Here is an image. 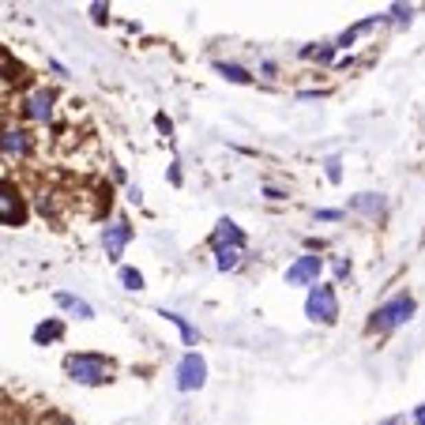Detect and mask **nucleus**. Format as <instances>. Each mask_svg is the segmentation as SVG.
I'll return each instance as SVG.
<instances>
[{"mask_svg": "<svg viewBox=\"0 0 425 425\" xmlns=\"http://www.w3.org/2000/svg\"><path fill=\"white\" fill-rule=\"evenodd\" d=\"M215 72H219L226 83H252V72L241 68V64H234V61H219V64H215Z\"/></svg>", "mask_w": 425, "mask_h": 425, "instance_id": "nucleus-15", "label": "nucleus"}, {"mask_svg": "<svg viewBox=\"0 0 425 425\" xmlns=\"http://www.w3.org/2000/svg\"><path fill=\"white\" fill-rule=\"evenodd\" d=\"M158 316H162L166 324H173V327H177V331H181V339H184V347H196V342H199V331H196V327H192L188 320L181 316V312H173V309H158Z\"/></svg>", "mask_w": 425, "mask_h": 425, "instance_id": "nucleus-14", "label": "nucleus"}, {"mask_svg": "<svg viewBox=\"0 0 425 425\" xmlns=\"http://www.w3.org/2000/svg\"><path fill=\"white\" fill-rule=\"evenodd\" d=\"M128 199H132V204H140V199H143V192H140V184H132V188H128Z\"/></svg>", "mask_w": 425, "mask_h": 425, "instance_id": "nucleus-27", "label": "nucleus"}, {"mask_svg": "<svg viewBox=\"0 0 425 425\" xmlns=\"http://www.w3.org/2000/svg\"><path fill=\"white\" fill-rule=\"evenodd\" d=\"M211 248H248V234L234 219H219L211 230Z\"/></svg>", "mask_w": 425, "mask_h": 425, "instance_id": "nucleus-7", "label": "nucleus"}, {"mask_svg": "<svg viewBox=\"0 0 425 425\" xmlns=\"http://www.w3.org/2000/svg\"><path fill=\"white\" fill-rule=\"evenodd\" d=\"M0 219H4V226H23V222H27V207L19 204V192H12V181H4V196H0Z\"/></svg>", "mask_w": 425, "mask_h": 425, "instance_id": "nucleus-9", "label": "nucleus"}, {"mask_svg": "<svg viewBox=\"0 0 425 425\" xmlns=\"http://www.w3.org/2000/svg\"><path fill=\"white\" fill-rule=\"evenodd\" d=\"M135 237V230H132V222L128 219H113L106 230H102V248H106V260H121L124 256V248H128V241Z\"/></svg>", "mask_w": 425, "mask_h": 425, "instance_id": "nucleus-6", "label": "nucleus"}, {"mask_svg": "<svg viewBox=\"0 0 425 425\" xmlns=\"http://www.w3.org/2000/svg\"><path fill=\"white\" fill-rule=\"evenodd\" d=\"M414 312H418V301L411 298V294H395V298H388L384 305H376L373 309V316H369V331H376V335H388V331H395V327H403V324H411L414 320Z\"/></svg>", "mask_w": 425, "mask_h": 425, "instance_id": "nucleus-2", "label": "nucleus"}, {"mask_svg": "<svg viewBox=\"0 0 425 425\" xmlns=\"http://www.w3.org/2000/svg\"><path fill=\"white\" fill-rule=\"evenodd\" d=\"M320 271H324V256H312V252H305L298 256V260L286 268V286H305V290H312V286L320 283Z\"/></svg>", "mask_w": 425, "mask_h": 425, "instance_id": "nucleus-4", "label": "nucleus"}, {"mask_svg": "<svg viewBox=\"0 0 425 425\" xmlns=\"http://www.w3.org/2000/svg\"><path fill=\"white\" fill-rule=\"evenodd\" d=\"M335 53H339V50H335V42H331V45H320V50L305 45V50H301V57H316V64H331V61H335Z\"/></svg>", "mask_w": 425, "mask_h": 425, "instance_id": "nucleus-18", "label": "nucleus"}, {"mask_svg": "<svg viewBox=\"0 0 425 425\" xmlns=\"http://www.w3.org/2000/svg\"><path fill=\"white\" fill-rule=\"evenodd\" d=\"M64 373H68V380L83 384V388H102V384L113 380V358L94 354V350H79V354L64 358Z\"/></svg>", "mask_w": 425, "mask_h": 425, "instance_id": "nucleus-1", "label": "nucleus"}, {"mask_svg": "<svg viewBox=\"0 0 425 425\" xmlns=\"http://www.w3.org/2000/svg\"><path fill=\"white\" fill-rule=\"evenodd\" d=\"M91 15H94V23H106L109 19V8L106 4H91Z\"/></svg>", "mask_w": 425, "mask_h": 425, "instance_id": "nucleus-23", "label": "nucleus"}, {"mask_svg": "<svg viewBox=\"0 0 425 425\" xmlns=\"http://www.w3.org/2000/svg\"><path fill=\"white\" fill-rule=\"evenodd\" d=\"M30 155V132L27 128H4V158L12 162V158H27Z\"/></svg>", "mask_w": 425, "mask_h": 425, "instance_id": "nucleus-11", "label": "nucleus"}, {"mask_svg": "<svg viewBox=\"0 0 425 425\" xmlns=\"http://www.w3.org/2000/svg\"><path fill=\"white\" fill-rule=\"evenodd\" d=\"M53 301H57L64 312H72L76 320H94V305H87L83 298H76V294H68V290H57Z\"/></svg>", "mask_w": 425, "mask_h": 425, "instance_id": "nucleus-12", "label": "nucleus"}, {"mask_svg": "<svg viewBox=\"0 0 425 425\" xmlns=\"http://www.w3.org/2000/svg\"><path fill=\"white\" fill-rule=\"evenodd\" d=\"M263 196H268V199H286V192L275 188V184H268V188H263Z\"/></svg>", "mask_w": 425, "mask_h": 425, "instance_id": "nucleus-26", "label": "nucleus"}, {"mask_svg": "<svg viewBox=\"0 0 425 425\" xmlns=\"http://www.w3.org/2000/svg\"><path fill=\"white\" fill-rule=\"evenodd\" d=\"M53 102H57V94H53V91H45V87H38V91L30 94L27 102H23V109H27V117H30V121L50 124V121H53Z\"/></svg>", "mask_w": 425, "mask_h": 425, "instance_id": "nucleus-8", "label": "nucleus"}, {"mask_svg": "<svg viewBox=\"0 0 425 425\" xmlns=\"http://www.w3.org/2000/svg\"><path fill=\"white\" fill-rule=\"evenodd\" d=\"M117 279H121V286H124V290H132V294L143 290V275L135 268H121V271H117Z\"/></svg>", "mask_w": 425, "mask_h": 425, "instance_id": "nucleus-17", "label": "nucleus"}, {"mask_svg": "<svg viewBox=\"0 0 425 425\" xmlns=\"http://www.w3.org/2000/svg\"><path fill=\"white\" fill-rule=\"evenodd\" d=\"M384 425H399V418H388V422H384Z\"/></svg>", "mask_w": 425, "mask_h": 425, "instance_id": "nucleus-30", "label": "nucleus"}, {"mask_svg": "<svg viewBox=\"0 0 425 425\" xmlns=\"http://www.w3.org/2000/svg\"><path fill=\"white\" fill-rule=\"evenodd\" d=\"M245 248H215V268L219 271H237Z\"/></svg>", "mask_w": 425, "mask_h": 425, "instance_id": "nucleus-16", "label": "nucleus"}, {"mask_svg": "<svg viewBox=\"0 0 425 425\" xmlns=\"http://www.w3.org/2000/svg\"><path fill=\"white\" fill-rule=\"evenodd\" d=\"M155 124H158V132H166V135L173 132V121H170L166 113H155Z\"/></svg>", "mask_w": 425, "mask_h": 425, "instance_id": "nucleus-24", "label": "nucleus"}, {"mask_svg": "<svg viewBox=\"0 0 425 425\" xmlns=\"http://www.w3.org/2000/svg\"><path fill=\"white\" fill-rule=\"evenodd\" d=\"M388 19L403 27V23H411V19H414V8H411V4H391V8H388Z\"/></svg>", "mask_w": 425, "mask_h": 425, "instance_id": "nucleus-19", "label": "nucleus"}, {"mask_svg": "<svg viewBox=\"0 0 425 425\" xmlns=\"http://www.w3.org/2000/svg\"><path fill=\"white\" fill-rule=\"evenodd\" d=\"M204 384H207V362H204V354L188 350L177 362V391H199Z\"/></svg>", "mask_w": 425, "mask_h": 425, "instance_id": "nucleus-5", "label": "nucleus"}, {"mask_svg": "<svg viewBox=\"0 0 425 425\" xmlns=\"http://www.w3.org/2000/svg\"><path fill=\"white\" fill-rule=\"evenodd\" d=\"M324 166H327V181H331V184H339V181H342V158H339V155H331Z\"/></svg>", "mask_w": 425, "mask_h": 425, "instance_id": "nucleus-20", "label": "nucleus"}, {"mask_svg": "<svg viewBox=\"0 0 425 425\" xmlns=\"http://www.w3.org/2000/svg\"><path fill=\"white\" fill-rule=\"evenodd\" d=\"M57 425H72V422H64V418H57Z\"/></svg>", "mask_w": 425, "mask_h": 425, "instance_id": "nucleus-31", "label": "nucleus"}, {"mask_svg": "<svg viewBox=\"0 0 425 425\" xmlns=\"http://www.w3.org/2000/svg\"><path fill=\"white\" fill-rule=\"evenodd\" d=\"M170 184H181V170H177V162L170 166Z\"/></svg>", "mask_w": 425, "mask_h": 425, "instance_id": "nucleus-28", "label": "nucleus"}, {"mask_svg": "<svg viewBox=\"0 0 425 425\" xmlns=\"http://www.w3.org/2000/svg\"><path fill=\"white\" fill-rule=\"evenodd\" d=\"M342 211H335V207H324V211H316V222H339Z\"/></svg>", "mask_w": 425, "mask_h": 425, "instance_id": "nucleus-22", "label": "nucleus"}, {"mask_svg": "<svg viewBox=\"0 0 425 425\" xmlns=\"http://www.w3.org/2000/svg\"><path fill=\"white\" fill-rule=\"evenodd\" d=\"M30 339H34V347H50V342H61L64 339V324L57 316H50V320H42V324L30 331Z\"/></svg>", "mask_w": 425, "mask_h": 425, "instance_id": "nucleus-13", "label": "nucleus"}, {"mask_svg": "<svg viewBox=\"0 0 425 425\" xmlns=\"http://www.w3.org/2000/svg\"><path fill=\"white\" fill-rule=\"evenodd\" d=\"M260 72H263L268 79H275V76H279V64H275V61H260Z\"/></svg>", "mask_w": 425, "mask_h": 425, "instance_id": "nucleus-25", "label": "nucleus"}, {"mask_svg": "<svg viewBox=\"0 0 425 425\" xmlns=\"http://www.w3.org/2000/svg\"><path fill=\"white\" fill-rule=\"evenodd\" d=\"M305 316L320 327H331L339 320V290L331 283H316L305 294Z\"/></svg>", "mask_w": 425, "mask_h": 425, "instance_id": "nucleus-3", "label": "nucleus"}, {"mask_svg": "<svg viewBox=\"0 0 425 425\" xmlns=\"http://www.w3.org/2000/svg\"><path fill=\"white\" fill-rule=\"evenodd\" d=\"M414 425H425V403L418 406V411H414Z\"/></svg>", "mask_w": 425, "mask_h": 425, "instance_id": "nucleus-29", "label": "nucleus"}, {"mask_svg": "<svg viewBox=\"0 0 425 425\" xmlns=\"http://www.w3.org/2000/svg\"><path fill=\"white\" fill-rule=\"evenodd\" d=\"M331 271L339 279H350V260H342V256H331Z\"/></svg>", "mask_w": 425, "mask_h": 425, "instance_id": "nucleus-21", "label": "nucleus"}, {"mask_svg": "<svg viewBox=\"0 0 425 425\" xmlns=\"http://www.w3.org/2000/svg\"><path fill=\"white\" fill-rule=\"evenodd\" d=\"M350 211L365 215V219H380L388 211V199L380 192H358V196H350Z\"/></svg>", "mask_w": 425, "mask_h": 425, "instance_id": "nucleus-10", "label": "nucleus"}]
</instances>
